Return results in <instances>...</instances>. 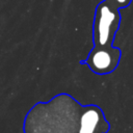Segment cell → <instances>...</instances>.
<instances>
[{
    "label": "cell",
    "mask_w": 133,
    "mask_h": 133,
    "mask_svg": "<svg viewBox=\"0 0 133 133\" xmlns=\"http://www.w3.org/2000/svg\"><path fill=\"white\" fill-rule=\"evenodd\" d=\"M82 105L62 92L36 103L24 119V133H77Z\"/></svg>",
    "instance_id": "1"
},
{
    "label": "cell",
    "mask_w": 133,
    "mask_h": 133,
    "mask_svg": "<svg viewBox=\"0 0 133 133\" xmlns=\"http://www.w3.org/2000/svg\"><path fill=\"white\" fill-rule=\"evenodd\" d=\"M121 21L119 9L106 0L101 1L96 7L92 23L94 46H112Z\"/></svg>",
    "instance_id": "2"
},
{
    "label": "cell",
    "mask_w": 133,
    "mask_h": 133,
    "mask_svg": "<svg viewBox=\"0 0 133 133\" xmlns=\"http://www.w3.org/2000/svg\"><path fill=\"white\" fill-rule=\"evenodd\" d=\"M122 57V51L113 46H94L86 59L81 64H86L97 75H107L115 71Z\"/></svg>",
    "instance_id": "3"
},
{
    "label": "cell",
    "mask_w": 133,
    "mask_h": 133,
    "mask_svg": "<svg viewBox=\"0 0 133 133\" xmlns=\"http://www.w3.org/2000/svg\"><path fill=\"white\" fill-rule=\"evenodd\" d=\"M109 130L110 124L101 107L94 104L82 105L77 133H107Z\"/></svg>",
    "instance_id": "4"
},
{
    "label": "cell",
    "mask_w": 133,
    "mask_h": 133,
    "mask_svg": "<svg viewBox=\"0 0 133 133\" xmlns=\"http://www.w3.org/2000/svg\"><path fill=\"white\" fill-rule=\"evenodd\" d=\"M108 3H110L112 6L116 7L117 9H122V8H126L128 7L132 0H106Z\"/></svg>",
    "instance_id": "5"
}]
</instances>
